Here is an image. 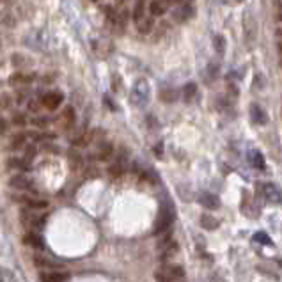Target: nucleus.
<instances>
[{"label": "nucleus", "mask_w": 282, "mask_h": 282, "mask_svg": "<svg viewBox=\"0 0 282 282\" xmlns=\"http://www.w3.org/2000/svg\"><path fill=\"white\" fill-rule=\"evenodd\" d=\"M34 264L39 268H50V270H55V268H60L62 263L52 259V257H45V256H36L34 257Z\"/></svg>", "instance_id": "nucleus-15"}, {"label": "nucleus", "mask_w": 282, "mask_h": 282, "mask_svg": "<svg viewBox=\"0 0 282 282\" xmlns=\"http://www.w3.org/2000/svg\"><path fill=\"white\" fill-rule=\"evenodd\" d=\"M149 98H151V89H149L147 80H144V78L137 80L132 87V92H130V100H132V103L135 107H139V109H142V107L147 105Z\"/></svg>", "instance_id": "nucleus-1"}, {"label": "nucleus", "mask_w": 282, "mask_h": 282, "mask_svg": "<svg viewBox=\"0 0 282 282\" xmlns=\"http://www.w3.org/2000/svg\"><path fill=\"white\" fill-rule=\"evenodd\" d=\"M172 220H174V210H172V206L165 204V206L160 210L158 220H156V224H154V233L158 234V233H162V231L169 229L170 224H172Z\"/></svg>", "instance_id": "nucleus-3"}, {"label": "nucleus", "mask_w": 282, "mask_h": 282, "mask_svg": "<svg viewBox=\"0 0 282 282\" xmlns=\"http://www.w3.org/2000/svg\"><path fill=\"white\" fill-rule=\"evenodd\" d=\"M68 163H69V169H71L73 172L82 169L83 158H82V154H80V151H76L75 147L68 151Z\"/></svg>", "instance_id": "nucleus-13"}, {"label": "nucleus", "mask_w": 282, "mask_h": 282, "mask_svg": "<svg viewBox=\"0 0 282 282\" xmlns=\"http://www.w3.org/2000/svg\"><path fill=\"white\" fill-rule=\"evenodd\" d=\"M112 153H114L112 144L107 142V140H102V142H98L96 147H94L92 158L100 160V162H105V160H109L110 156H112Z\"/></svg>", "instance_id": "nucleus-7"}, {"label": "nucleus", "mask_w": 282, "mask_h": 282, "mask_svg": "<svg viewBox=\"0 0 282 282\" xmlns=\"http://www.w3.org/2000/svg\"><path fill=\"white\" fill-rule=\"evenodd\" d=\"M213 45H215V50H217V52L220 53V55H222L224 50H226V39H224L222 36H215Z\"/></svg>", "instance_id": "nucleus-30"}, {"label": "nucleus", "mask_w": 282, "mask_h": 282, "mask_svg": "<svg viewBox=\"0 0 282 282\" xmlns=\"http://www.w3.org/2000/svg\"><path fill=\"white\" fill-rule=\"evenodd\" d=\"M18 278H16L15 271L13 270H8V268H0V282H16Z\"/></svg>", "instance_id": "nucleus-28"}, {"label": "nucleus", "mask_w": 282, "mask_h": 282, "mask_svg": "<svg viewBox=\"0 0 282 282\" xmlns=\"http://www.w3.org/2000/svg\"><path fill=\"white\" fill-rule=\"evenodd\" d=\"M9 184H11L13 188H16V190H30V188L34 186V181H32L30 176H27L25 172H20V174H15V176L9 179Z\"/></svg>", "instance_id": "nucleus-6"}, {"label": "nucleus", "mask_w": 282, "mask_h": 282, "mask_svg": "<svg viewBox=\"0 0 282 282\" xmlns=\"http://www.w3.org/2000/svg\"><path fill=\"white\" fill-rule=\"evenodd\" d=\"M23 144H25V135H23V133H18V135L13 137L11 149H20V147H23Z\"/></svg>", "instance_id": "nucleus-31"}, {"label": "nucleus", "mask_w": 282, "mask_h": 282, "mask_svg": "<svg viewBox=\"0 0 282 282\" xmlns=\"http://www.w3.org/2000/svg\"><path fill=\"white\" fill-rule=\"evenodd\" d=\"M46 123H48V121L43 119V117H36V119H32V124H34V126H45Z\"/></svg>", "instance_id": "nucleus-36"}, {"label": "nucleus", "mask_w": 282, "mask_h": 282, "mask_svg": "<svg viewBox=\"0 0 282 282\" xmlns=\"http://www.w3.org/2000/svg\"><path fill=\"white\" fill-rule=\"evenodd\" d=\"M183 275L184 270L179 264H163L154 271L156 282H177L179 278H183Z\"/></svg>", "instance_id": "nucleus-2"}, {"label": "nucleus", "mask_w": 282, "mask_h": 282, "mask_svg": "<svg viewBox=\"0 0 282 282\" xmlns=\"http://www.w3.org/2000/svg\"><path fill=\"white\" fill-rule=\"evenodd\" d=\"M196 94H197V85L194 82H188L186 85L183 87V100L186 103H190L194 98H196Z\"/></svg>", "instance_id": "nucleus-25"}, {"label": "nucleus", "mask_w": 282, "mask_h": 282, "mask_svg": "<svg viewBox=\"0 0 282 282\" xmlns=\"http://www.w3.org/2000/svg\"><path fill=\"white\" fill-rule=\"evenodd\" d=\"M147 11H149L151 18H158L167 13V4L163 0H151L149 6H147Z\"/></svg>", "instance_id": "nucleus-10"}, {"label": "nucleus", "mask_w": 282, "mask_h": 282, "mask_svg": "<svg viewBox=\"0 0 282 282\" xmlns=\"http://www.w3.org/2000/svg\"><path fill=\"white\" fill-rule=\"evenodd\" d=\"M236 2H243V0H236Z\"/></svg>", "instance_id": "nucleus-45"}, {"label": "nucleus", "mask_w": 282, "mask_h": 282, "mask_svg": "<svg viewBox=\"0 0 282 282\" xmlns=\"http://www.w3.org/2000/svg\"><path fill=\"white\" fill-rule=\"evenodd\" d=\"M201 204H203L204 208H208V210H217V208L220 206V201H218V197L213 196V194H203V196H201Z\"/></svg>", "instance_id": "nucleus-19"}, {"label": "nucleus", "mask_w": 282, "mask_h": 282, "mask_svg": "<svg viewBox=\"0 0 282 282\" xmlns=\"http://www.w3.org/2000/svg\"><path fill=\"white\" fill-rule=\"evenodd\" d=\"M254 241H256V243H261V245H266V247H268V245H270V247L273 245L271 238L268 236L266 233H256V234H254Z\"/></svg>", "instance_id": "nucleus-29"}, {"label": "nucleus", "mask_w": 282, "mask_h": 282, "mask_svg": "<svg viewBox=\"0 0 282 282\" xmlns=\"http://www.w3.org/2000/svg\"><path fill=\"white\" fill-rule=\"evenodd\" d=\"M277 20H278V22H282V11H280V13H278V16H277Z\"/></svg>", "instance_id": "nucleus-42"}, {"label": "nucleus", "mask_w": 282, "mask_h": 282, "mask_svg": "<svg viewBox=\"0 0 282 282\" xmlns=\"http://www.w3.org/2000/svg\"><path fill=\"white\" fill-rule=\"evenodd\" d=\"M69 278V275L66 271H57V270H50V271H43L41 273V282H66Z\"/></svg>", "instance_id": "nucleus-11"}, {"label": "nucleus", "mask_w": 282, "mask_h": 282, "mask_svg": "<svg viewBox=\"0 0 282 282\" xmlns=\"http://www.w3.org/2000/svg\"><path fill=\"white\" fill-rule=\"evenodd\" d=\"M177 250H179V247H177V243L174 240H163V241H160V245H158V256L162 261H167V259H170V257H174L177 254Z\"/></svg>", "instance_id": "nucleus-5"}, {"label": "nucleus", "mask_w": 282, "mask_h": 282, "mask_svg": "<svg viewBox=\"0 0 282 282\" xmlns=\"http://www.w3.org/2000/svg\"><path fill=\"white\" fill-rule=\"evenodd\" d=\"M6 132V123L4 121H0V133H4Z\"/></svg>", "instance_id": "nucleus-40"}, {"label": "nucleus", "mask_w": 282, "mask_h": 282, "mask_svg": "<svg viewBox=\"0 0 282 282\" xmlns=\"http://www.w3.org/2000/svg\"><path fill=\"white\" fill-rule=\"evenodd\" d=\"M248 163H250V165H252L254 169L263 170V169H264V158H263V154H261L257 149H250V151H248Z\"/></svg>", "instance_id": "nucleus-17"}, {"label": "nucleus", "mask_w": 282, "mask_h": 282, "mask_svg": "<svg viewBox=\"0 0 282 282\" xmlns=\"http://www.w3.org/2000/svg\"><path fill=\"white\" fill-rule=\"evenodd\" d=\"M277 4H278V6H280V8H282V0H277Z\"/></svg>", "instance_id": "nucleus-44"}, {"label": "nucleus", "mask_w": 282, "mask_h": 282, "mask_svg": "<svg viewBox=\"0 0 282 282\" xmlns=\"http://www.w3.org/2000/svg\"><path fill=\"white\" fill-rule=\"evenodd\" d=\"M13 123L18 124V126H23V124H25V117H23L22 114H15V116H13Z\"/></svg>", "instance_id": "nucleus-35"}, {"label": "nucleus", "mask_w": 282, "mask_h": 282, "mask_svg": "<svg viewBox=\"0 0 282 282\" xmlns=\"http://www.w3.org/2000/svg\"><path fill=\"white\" fill-rule=\"evenodd\" d=\"M250 116H252V121L256 124H266L268 123V116L259 105H252L250 107Z\"/></svg>", "instance_id": "nucleus-18"}, {"label": "nucleus", "mask_w": 282, "mask_h": 282, "mask_svg": "<svg viewBox=\"0 0 282 282\" xmlns=\"http://www.w3.org/2000/svg\"><path fill=\"white\" fill-rule=\"evenodd\" d=\"M18 199H20V203L27 204V206L32 208V210H45V208L48 206V203L41 199H30V197H18Z\"/></svg>", "instance_id": "nucleus-21"}, {"label": "nucleus", "mask_w": 282, "mask_h": 282, "mask_svg": "<svg viewBox=\"0 0 282 282\" xmlns=\"http://www.w3.org/2000/svg\"><path fill=\"white\" fill-rule=\"evenodd\" d=\"M201 226H203V229L213 231L220 226V220L215 218L213 215H203V217H201Z\"/></svg>", "instance_id": "nucleus-20"}, {"label": "nucleus", "mask_w": 282, "mask_h": 282, "mask_svg": "<svg viewBox=\"0 0 282 282\" xmlns=\"http://www.w3.org/2000/svg\"><path fill=\"white\" fill-rule=\"evenodd\" d=\"M163 2H165V4L169 6V4H179L181 0H163Z\"/></svg>", "instance_id": "nucleus-39"}, {"label": "nucleus", "mask_w": 282, "mask_h": 282, "mask_svg": "<svg viewBox=\"0 0 282 282\" xmlns=\"http://www.w3.org/2000/svg\"><path fill=\"white\" fill-rule=\"evenodd\" d=\"M11 103H13V100H11V96H9V94H2V96H0V109H2V110L9 109V107H11Z\"/></svg>", "instance_id": "nucleus-33"}, {"label": "nucleus", "mask_w": 282, "mask_h": 282, "mask_svg": "<svg viewBox=\"0 0 282 282\" xmlns=\"http://www.w3.org/2000/svg\"><path fill=\"white\" fill-rule=\"evenodd\" d=\"M22 241L25 245H30V247H36V248H41L43 247V238L39 236L38 233H29L22 238Z\"/></svg>", "instance_id": "nucleus-22"}, {"label": "nucleus", "mask_w": 282, "mask_h": 282, "mask_svg": "<svg viewBox=\"0 0 282 282\" xmlns=\"http://www.w3.org/2000/svg\"><path fill=\"white\" fill-rule=\"evenodd\" d=\"M62 94L60 92H48V94H45L41 98V103H43V107L45 109H48V110H55V109H59L60 107V103H62Z\"/></svg>", "instance_id": "nucleus-8"}, {"label": "nucleus", "mask_w": 282, "mask_h": 282, "mask_svg": "<svg viewBox=\"0 0 282 282\" xmlns=\"http://www.w3.org/2000/svg\"><path fill=\"white\" fill-rule=\"evenodd\" d=\"M153 27H154V22L151 16H144L140 22H137V29H139L140 34H149L151 30H153Z\"/></svg>", "instance_id": "nucleus-24"}, {"label": "nucleus", "mask_w": 282, "mask_h": 282, "mask_svg": "<svg viewBox=\"0 0 282 282\" xmlns=\"http://www.w3.org/2000/svg\"><path fill=\"white\" fill-rule=\"evenodd\" d=\"M261 196H263L264 201H268L270 204H280L282 203L280 188L273 183H263L261 184Z\"/></svg>", "instance_id": "nucleus-4"}, {"label": "nucleus", "mask_w": 282, "mask_h": 282, "mask_svg": "<svg viewBox=\"0 0 282 282\" xmlns=\"http://www.w3.org/2000/svg\"><path fill=\"white\" fill-rule=\"evenodd\" d=\"M192 16H194V8L190 4L181 6V8L174 13V20H176V22H179V23L186 22V20H190Z\"/></svg>", "instance_id": "nucleus-16"}, {"label": "nucleus", "mask_w": 282, "mask_h": 282, "mask_svg": "<svg viewBox=\"0 0 282 282\" xmlns=\"http://www.w3.org/2000/svg\"><path fill=\"white\" fill-rule=\"evenodd\" d=\"M278 53H280V55H282V41L278 43Z\"/></svg>", "instance_id": "nucleus-41"}, {"label": "nucleus", "mask_w": 282, "mask_h": 282, "mask_svg": "<svg viewBox=\"0 0 282 282\" xmlns=\"http://www.w3.org/2000/svg\"><path fill=\"white\" fill-rule=\"evenodd\" d=\"M146 6H147V0H135V8H133V20L140 22V20L146 16Z\"/></svg>", "instance_id": "nucleus-23"}, {"label": "nucleus", "mask_w": 282, "mask_h": 282, "mask_svg": "<svg viewBox=\"0 0 282 282\" xmlns=\"http://www.w3.org/2000/svg\"><path fill=\"white\" fill-rule=\"evenodd\" d=\"M107 172H109L110 177H119L121 174L124 172V169H123V165H121V163H114V165L109 167V170H107Z\"/></svg>", "instance_id": "nucleus-32"}, {"label": "nucleus", "mask_w": 282, "mask_h": 282, "mask_svg": "<svg viewBox=\"0 0 282 282\" xmlns=\"http://www.w3.org/2000/svg\"><path fill=\"white\" fill-rule=\"evenodd\" d=\"M43 103H36V102H32L30 103V110H32V112H38L39 110V107H41Z\"/></svg>", "instance_id": "nucleus-38"}, {"label": "nucleus", "mask_w": 282, "mask_h": 282, "mask_svg": "<svg viewBox=\"0 0 282 282\" xmlns=\"http://www.w3.org/2000/svg\"><path fill=\"white\" fill-rule=\"evenodd\" d=\"M92 2H98V0H92Z\"/></svg>", "instance_id": "nucleus-46"}, {"label": "nucleus", "mask_w": 282, "mask_h": 282, "mask_svg": "<svg viewBox=\"0 0 282 282\" xmlns=\"http://www.w3.org/2000/svg\"><path fill=\"white\" fill-rule=\"evenodd\" d=\"M105 16H107V20H109V22L116 23V20H117V11H116L114 8H105Z\"/></svg>", "instance_id": "nucleus-34"}, {"label": "nucleus", "mask_w": 282, "mask_h": 282, "mask_svg": "<svg viewBox=\"0 0 282 282\" xmlns=\"http://www.w3.org/2000/svg\"><path fill=\"white\" fill-rule=\"evenodd\" d=\"M8 167L9 169H18V170H25L30 167V162L25 158H9L8 160Z\"/></svg>", "instance_id": "nucleus-26"}, {"label": "nucleus", "mask_w": 282, "mask_h": 282, "mask_svg": "<svg viewBox=\"0 0 282 282\" xmlns=\"http://www.w3.org/2000/svg\"><path fill=\"white\" fill-rule=\"evenodd\" d=\"M160 100H162L163 103H174L177 100V90L176 89H163L162 92H160Z\"/></svg>", "instance_id": "nucleus-27"}, {"label": "nucleus", "mask_w": 282, "mask_h": 282, "mask_svg": "<svg viewBox=\"0 0 282 282\" xmlns=\"http://www.w3.org/2000/svg\"><path fill=\"white\" fill-rule=\"evenodd\" d=\"M22 224L29 227V229H36V227L45 224V217H38V215L27 213L25 211V213H22Z\"/></svg>", "instance_id": "nucleus-12"}, {"label": "nucleus", "mask_w": 282, "mask_h": 282, "mask_svg": "<svg viewBox=\"0 0 282 282\" xmlns=\"http://www.w3.org/2000/svg\"><path fill=\"white\" fill-rule=\"evenodd\" d=\"M277 264H278V266L282 268V259H277Z\"/></svg>", "instance_id": "nucleus-43"}, {"label": "nucleus", "mask_w": 282, "mask_h": 282, "mask_svg": "<svg viewBox=\"0 0 282 282\" xmlns=\"http://www.w3.org/2000/svg\"><path fill=\"white\" fill-rule=\"evenodd\" d=\"M210 75L213 76V78H217V75H218V66L217 64H210Z\"/></svg>", "instance_id": "nucleus-37"}, {"label": "nucleus", "mask_w": 282, "mask_h": 282, "mask_svg": "<svg viewBox=\"0 0 282 282\" xmlns=\"http://www.w3.org/2000/svg\"><path fill=\"white\" fill-rule=\"evenodd\" d=\"M73 124H75V110L71 107H66L59 116V126L62 130H71Z\"/></svg>", "instance_id": "nucleus-9"}, {"label": "nucleus", "mask_w": 282, "mask_h": 282, "mask_svg": "<svg viewBox=\"0 0 282 282\" xmlns=\"http://www.w3.org/2000/svg\"><path fill=\"white\" fill-rule=\"evenodd\" d=\"M32 80H34V76H32V75H25V73H15V75L9 76V85L23 87V85H29Z\"/></svg>", "instance_id": "nucleus-14"}]
</instances>
